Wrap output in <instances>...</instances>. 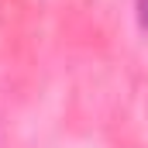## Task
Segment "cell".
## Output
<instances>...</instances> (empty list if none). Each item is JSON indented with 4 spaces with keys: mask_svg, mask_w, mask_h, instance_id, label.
Segmentation results:
<instances>
[{
    "mask_svg": "<svg viewBox=\"0 0 148 148\" xmlns=\"http://www.w3.org/2000/svg\"><path fill=\"white\" fill-rule=\"evenodd\" d=\"M134 10H138V24L148 31V0H138V3H134Z\"/></svg>",
    "mask_w": 148,
    "mask_h": 148,
    "instance_id": "cell-1",
    "label": "cell"
}]
</instances>
